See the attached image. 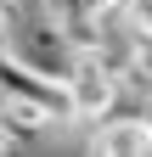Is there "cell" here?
Returning a JSON list of instances; mask_svg holds the SVG:
<instances>
[{"label": "cell", "mask_w": 152, "mask_h": 157, "mask_svg": "<svg viewBox=\"0 0 152 157\" xmlns=\"http://www.w3.org/2000/svg\"><path fill=\"white\" fill-rule=\"evenodd\" d=\"M0 95H11V101H34V107H45L56 124H68L73 118V95H68V78H56L45 67H34L23 62L11 45H0Z\"/></svg>", "instance_id": "6da1fadb"}, {"label": "cell", "mask_w": 152, "mask_h": 157, "mask_svg": "<svg viewBox=\"0 0 152 157\" xmlns=\"http://www.w3.org/2000/svg\"><path fill=\"white\" fill-rule=\"evenodd\" d=\"M68 95H73V118H79V124H102L107 112L124 107V78L113 73L96 51H79V62L68 73Z\"/></svg>", "instance_id": "7a4b0ae2"}, {"label": "cell", "mask_w": 152, "mask_h": 157, "mask_svg": "<svg viewBox=\"0 0 152 157\" xmlns=\"http://www.w3.org/2000/svg\"><path fill=\"white\" fill-rule=\"evenodd\" d=\"M90 151H96V157H146L152 151L146 112H135V107L107 112L102 124H96V135H90Z\"/></svg>", "instance_id": "3957f363"}, {"label": "cell", "mask_w": 152, "mask_h": 157, "mask_svg": "<svg viewBox=\"0 0 152 157\" xmlns=\"http://www.w3.org/2000/svg\"><path fill=\"white\" fill-rule=\"evenodd\" d=\"M45 124H56L45 107L0 95V151H28V146H40V129H45Z\"/></svg>", "instance_id": "277c9868"}, {"label": "cell", "mask_w": 152, "mask_h": 157, "mask_svg": "<svg viewBox=\"0 0 152 157\" xmlns=\"http://www.w3.org/2000/svg\"><path fill=\"white\" fill-rule=\"evenodd\" d=\"M23 23H28V6H23V0H0V45H11Z\"/></svg>", "instance_id": "5b68a950"}, {"label": "cell", "mask_w": 152, "mask_h": 157, "mask_svg": "<svg viewBox=\"0 0 152 157\" xmlns=\"http://www.w3.org/2000/svg\"><path fill=\"white\" fill-rule=\"evenodd\" d=\"M141 112H146V129H152V101H146V107H141Z\"/></svg>", "instance_id": "8992f818"}]
</instances>
